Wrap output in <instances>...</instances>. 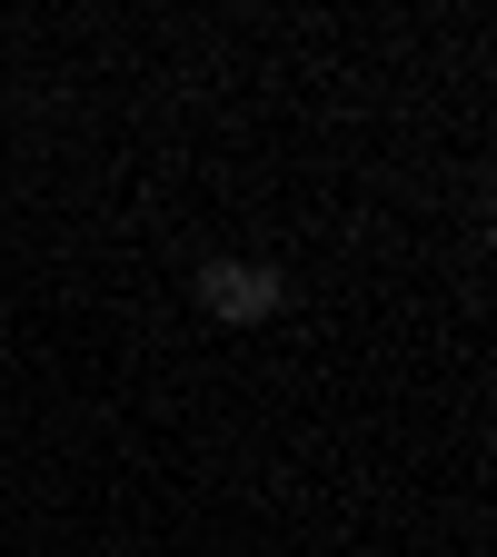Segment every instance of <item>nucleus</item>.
<instances>
[{"instance_id": "1", "label": "nucleus", "mask_w": 497, "mask_h": 557, "mask_svg": "<svg viewBox=\"0 0 497 557\" xmlns=\"http://www.w3.org/2000/svg\"><path fill=\"white\" fill-rule=\"evenodd\" d=\"M199 309L229 319V329H259V319L289 309V278L259 269V259H199Z\"/></svg>"}]
</instances>
